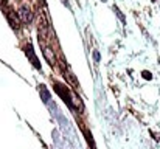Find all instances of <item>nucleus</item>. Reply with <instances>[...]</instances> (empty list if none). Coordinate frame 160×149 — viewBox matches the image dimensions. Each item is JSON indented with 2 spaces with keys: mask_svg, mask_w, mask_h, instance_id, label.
<instances>
[{
  "mask_svg": "<svg viewBox=\"0 0 160 149\" xmlns=\"http://www.w3.org/2000/svg\"><path fill=\"white\" fill-rule=\"evenodd\" d=\"M38 28H39V42L41 41H45L47 36H48V30H50V25H48V20H47V16L44 12L39 14V20H38Z\"/></svg>",
  "mask_w": 160,
  "mask_h": 149,
  "instance_id": "1",
  "label": "nucleus"
},
{
  "mask_svg": "<svg viewBox=\"0 0 160 149\" xmlns=\"http://www.w3.org/2000/svg\"><path fill=\"white\" fill-rule=\"evenodd\" d=\"M17 16H19L20 22H22V23H25V25H30V23H31V20H33V12H31V9H30L28 6H25V5L19 9Z\"/></svg>",
  "mask_w": 160,
  "mask_h": 149,
  "instance_id": "2",
  "label": "nucleus"
},
{
  "mask_svg": "<svg viewBox=\"0 0 160 149\" xmlns=\"http://www.w3.org/2000/svg\"><path fill=\"white\" fill-rule=\"evenodd\" d=\"M6 19H8L9 25H11L14 30H19V28H20V19H19V16H16V12H14L11 8L6 9Z\"/></svg>",
  "mask_w": 160,
  "mask_h": 149,
  "instance_id": "3",
  "label": "nucleus"
},
{
  "mask_svg": "<svg viewBox=\"0 0 160 149\" xmlns=\"http://www.w3.org/2000/svg\"><path fill=\"white\" fill-rule=\"evenodd\" d=\"M25 54L30 57V61L33 62V65L36 67V68H41V64H39V59L36 57V54H34V50L31 47V44H28V45H25Z\"/></svg>",
  "mask_w": 160,
  "mask_h": 149,
  "instance_id": "4",
  "label": "nucleus"
},
{
  "mask_svg": "<svg viewBox=\"0 0 160 149\" xmlns=\"http://www.w3.org/2000/svg\"><path fill=\"white\" fill-rule=\"evenodd\" d=\"M44 56H45V59H47V62L53 67L54 64H56V59H54V54H53V50H50L48 47H44Z\"/></svg>",
  "mask_w": 160,
  "mask_h": 149,
  "instance_id": "5",
  "label": "nucleus"
},
{
  "mask_svg": "<svg viewBox=\"0 0 160 149\" xmlns=\"http://www.w3.org/2000/svg\"><path fill=\"white\" fill-rule=\"evenodd\" d=\"M39 93L42 95V99L45 101V102H48V99H50V92L47 90V87L42 84V86H39Z\"/></svg>",
  "mask_w": 160,
  "mask_h": 149,
  "instance_id": "6",
  "label": "nucleus"
},
{
  "mask_svg": "<svg viewBox=\"0 0 160 149\" xmlns=\"http://www.w3.org/2000/svg\"><path fill=\"white\" fill-rule=\"evenodd\" d=\"M113 11H115V12H117V16H118V17L121 19V22H124V16H123V14L120 12V9H118L117 6H113Z\"/></svg>",
  "mask_w": 160,
  "mask_h": 149,
  "instance_id": "7",
  "label": "nucleus"
},
{
  "mask_svg": "<svg viewBox=\"0 0 160 149\" xmlns=\"http://www.w3.org/2000/svg\"><path fill=\"white\" fill-rule=\"evenodd\" d=\"M143 78L145 79H151V73L149 72H143Z\"/></svg>",
  "mask_w": 160,
  "mask_h": 149,
  "instance_id": "8",
  "label": "nucleus"
},
{
  "mask_svg": "<svg viewBox=\"0 0 160 149\" xmlns=\"http://www.w3.org/2000/svg\"><path fill=\"white\" fill-rule=\"evenodd\" d=\"M93 57H95V62H100V54H98V51L93 53Z\"/></svg>",
  "mask_w": 160,
  "mask_h": 149,
  "instance_id": "9",
  "label": "nucleus"
},
{
  "mask_svg": "<svg viewBox=\"0 0 160 149\" xmlns=\"http://www.w3.org/2000/svg\"><path fill=\"white\" fill-rule=\"evenodd\" d=\"M2 3H3V6H5V5H6V0H0V5H2Z\"/></svg>",
  "mask_w": 160,
  "mask_h": 149,
  "instance_id": "10",
  "label": "nucleus"
}]
</instances>
